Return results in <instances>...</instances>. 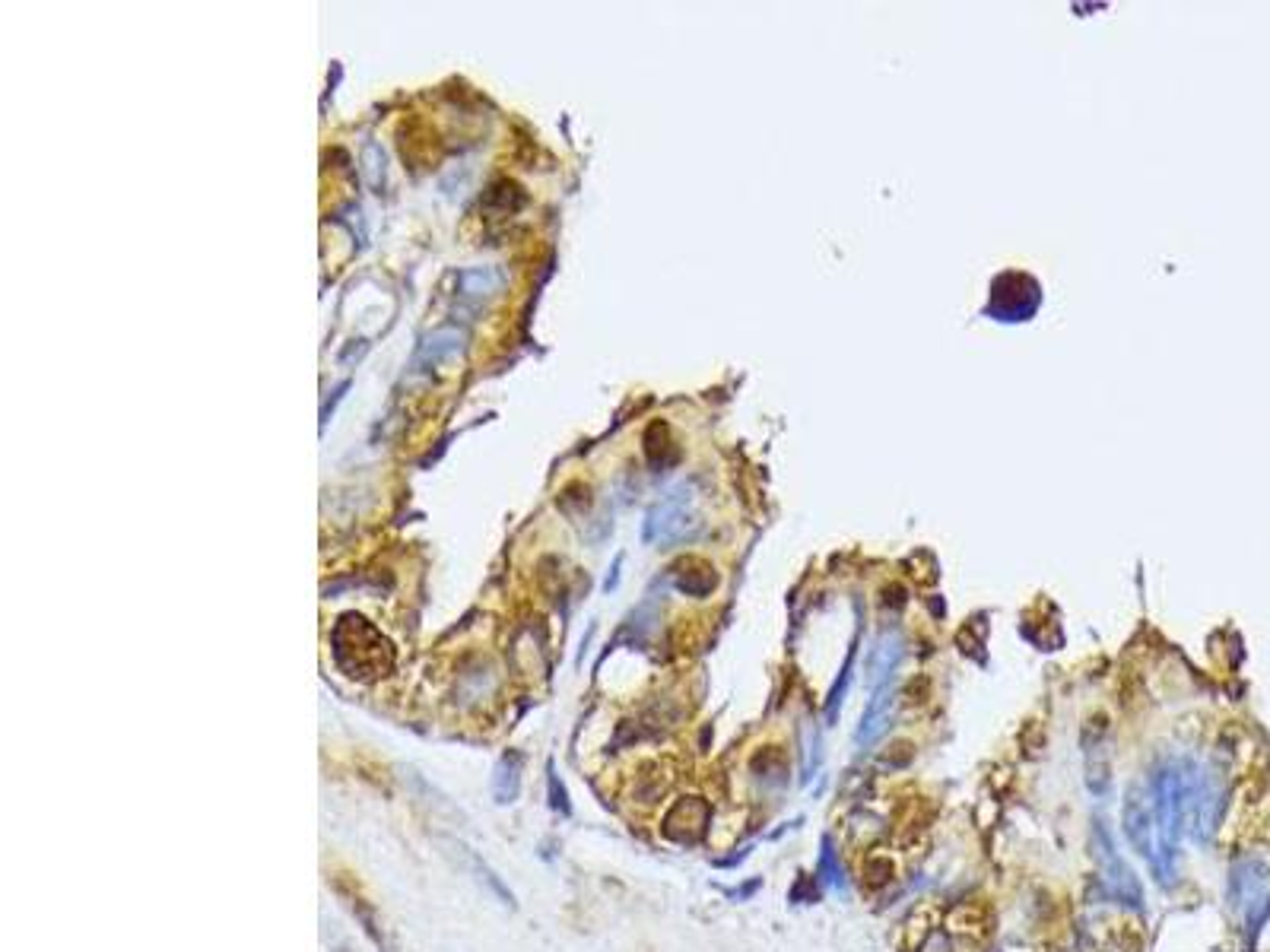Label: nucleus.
<instances>
[{
  "label": "nucleus",
  "mask_w": 1270,
  "mask_h": 952,
  "mask_svg": "<svg viewBox=\"0 0 1270 952\" xmlns=\"http://www.w3.org/2000/svg\"><path fill=\"white\" fill-rule=\"evenodd\" d=\"M1226 807V784L1223 775L1210 768H1197L1191 771V784H1188V832L1194 841H1210V835L1217 832L1220 816Z\"/></svg>",
  "instance_id": "obj_2"
},
{
  "label": "nucleus",
  "mask_w": 1270,
  "mask_h": 952,
  "mask_svg": "<svg viewBox=\"0 0 1270 952\" xmlns=\"http://www.w3.org/2000/svg\"><path fill=\"white\" fill-rule=\"evenodd\" d=\"M505 286V273L499 267H471L461 273L464 296H492Z\"/></svg>",
  "instance_id": "obj_10"
},
{
  "label": "nucleus",
  "mask_w": 1270,
  "mask_h": 952,
  "mask_svg": "<svg viewBox=\"0 0 1270 952\" xmlns=\"http://www.w3.org/2000/svg\"><path fill=\"white\" fill-rule=\"evenodd\" d=\"M689 528H693V521H689V515L680 508V502H664V505H658L652 515H648V521H645V540L673 543V540H680V536H686Z\"/></svg>",
  "instance_id": "obj_8"
},
{
  "label": "nucleus",
  "mask_w": 1270,
  "mask_h": 952,
  "mask_svg": "<svg viewBox=\"0 0 1270 952\" xmlns=\"http://www.w3.org/2000/svg\"><path fill=\"white\" fill-rule=\"evenodd\" d=\"M458 851L464 854V864H467V867H471V870H474V879H477V882H487V889H490V892L495 895V899L502 902V905L515 908V895H512V889H505V882H502L499 876H495V873L490 870V867L483 864V861L477 858V854H474L471 848L458 845Z\"/></svg>",
  "instance_id": "obj_11"
},
{
  "label": "nucleus",
  "mask_w": 1270,
  "mask_h": 952,
  "mask_svg": "<svg viewBox=\"0 0 1270 952\" xmlns=\"http://www.w3.org/2000/svg\"><path fill=\"white\" fill-rule=\"evenodd\" d=\"M1096 848H1099V870H1102V879H1106V886H1109L1122 902L1140 908V902H1143L1140 882H1137L1134 870H1130V867L1122 861V854L1115 851L1112 835H1109V829H1106V822H1099V825H1096Z\"/></svg>",
  "instance_id": "obj_4"
},
{
  "label": "nucleus",
  "mask_w": 1270,
  "mask_h": 952,
  "mask_svg": "<svg viewBox=\"0 0 1270 952\" xmlns=\"http://www.w3.org/2000/svg\"><path fill=\"white\" fill-rule=\"evenodd\" d=\"M1191 771L1194 762L1191 758H1176V762H1166L1163 768L1153 775V825H1156V873L1163 882H1169L1176 876V864H1179V845L1182 835L1188 832V784H1191Z\"/></svg>",
  "instance_id": "obj_1"
},
{
  "label": "nucleus",
  "mask_w": 1270,
  "mask_h": 952,
  "mask_svg": "<svg viewBox=\"0 0 1270 952\" xmlns=\"http://www.w3.org/2000/svg\"><path fill=\"white\" fill-rule=\"evenodd\" d=\"M547 771H549V778H547V781H549V807H553L556 812H562V816H569L572 807H569V794H565V784L559 781V775L553 771V765H549Z\"/></svg>",
  "instance_id": "obj_13"
},
{
  "label": "nucleus",
  "mask_w": 1270,
  "mask_h": 952,
  "mask_svg": "<svg viewBox=\"0 0 1270 952\" xmlns=\"http://www.w3.org/2000/svg\"><path fill=\"white\" fill-rule=\"evenodd\" d=\"M1122 825H1125V835L1130 841V848H1134L1140 858H1147L1153 864L1156 861V848H1153V832H1156V825H1153V800H1150L1147 791L1140 788V784H1134V788L1125 794Z\"/></svg>",
  "instance_id": "obj_5"
},
{
  "label": "nucleus",
  "mask_w": 1270,
  "mask_h": 952,
  "mask_svg": "<svg viewBox=\"0 0 1270 952\" xmlns=\"http://www.w3.org/2000/svg\"><path fill=\"white\" fill-rule=\"evenodd\" d=\"M464 330L461 327H435L433 334H426L417 356H413V368L417 371H430L435 368L441 359H448L454 353H461L464 347Z\"/></svg>",
  "instance_id": "obj_6"
},
{
  "label": "nucleus",
  "mask_w": 1270,
  "mask_h": 952,
  "mask_svg": "<svg viewBox=\"0 0 1270 952\" xmlns=\"http://www.w3.org/2000/svg\"><path fill=\"white\" fill-rule=\"evenodd\" d=\"M1267 895H1270V873L1267 864L1258 858H1241L1230 870V902L1236 915L1254 930L1267 915Z\"/></svg>",
  "instance_id": "obj_3"
},
{
  "label": "nucleus",
  "mask_w": 1270,
  "mask_h": 952,
  "mask_svg": "<svg viewBox=\"0 0 1270 952\" xmlns=\"http://www.w3.org/2000/svg\"><path fill=\"white\" fill-rule=\"evenodd\" d=\"M890 711H893V689L890 686H883V689H874V696H871V701H867V708H864V717H861V724H858V734H854V740H858V747H874V743L887 734L890 730Z\"/></svg>",
  "instance_id": "obj_7"
},
{
  "label": "nucleus",
  "mask_w": 1270,
  "mask_h": 952,
  "mask_svg": "<svg viewBox=\"0 0 1270 952\" xmlns=\"http://www.w3.org/2000/svg\"><path fill=\"white\" fill-rule=\"evenodd\" d=\"M820 876L830 882V886H836V889L845 886V870H841V864L836 858V848H833V838L830 835H826L823 845H820Z\"/></svg>",
  "instance_id": "obj_12"
},
{
  "label": "nucleus",
  "mask_w": 1270,
  "mask_h": 952,
  "mask_svg": "<svg viewBox=\"0 0 1270 952\" xmlns=\"http://www.w3.org/2000/svg\"><path fill=\"white\" fill-rule=\"evenodd\" d=\"M521 753H505L502 758H499V765H495V775H492V797H495V804H515V797H518V791H521Z\"/></svg>",
  "instance_id": "obj_9"
}]
</instances>
